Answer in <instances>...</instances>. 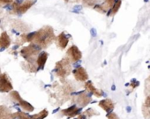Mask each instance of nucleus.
<instances>
[{"instance_id":"7","label":"nucleus","mask_w":150,"mask_h":119,"mask_svg":"<svg viewBox=\"0 0 150 119\" xmlns=\"http://www.w3.org/2000/svg\"><path fill=\"white\" fill-rule=\"evenodd\" d=\"M13 90V84L6 73L0 74V92L8 93Z\"/></svg>"},{"instance_id":"17","label":"nucleus","mask_w":150,"mask_h":119,"mask_svg":"<svg viewBox=\"0 0 150 119\" xmlns=\"http://www.w3.org/2000/svg\"><path fill=\"white\" fill-rule=\"evenodd\" d=\"M142 110H143V114H144L145 117L150 119V95H148L146 97V99L144 102Z\"/></svg>"},{"instance_id":"6","label":"nucleus","mask_w":150,"mask_h":119,"mask_svg":"<svg viewBox=\"0 0 150 119\" xmlns=\"http://www.w3.org/2000/svg\"><path fill=\"white\" fill-rule=\"evenodd\" d=\"M72 101L75 102L77 105H79L80 107L83 108V107H85L90 103L91 97L85 91H81L76 96H74L72 98Z\"/></svg>"},{"instance_id":"16","label":"nucleus","mask_w":150,"mask_h":119,"mask_svg":"<svg viewBox=\"0 0 150 119\" xmlns=\"http://www.w3.org/2000/svg\"><path fill=\"white\" fill-rule=\"evenodd\" d=\"M99 106L106 112L110 113V111L114 108V102L110 99H103L99 102Z\"/></svg>"},{"instance_id":"4","label":"nucleus","mask_w":150,"mask_h":119,"mask_svg":"<svg viewBox=\"0 0 150 119\" xmlns=\"http://www.w3.org/2000/svg\"><path fill=\"white\" fill-rule=\"evenodd\" d=\"M36 2V0H25L22 3L15 2L12 6V12L16 15H22L28 12Z\"/></svg>"},{"instance_id":"28","label":"nucleus","mask_w":150,"mask_h":119,"mask_svg":"<svg viewBox=\"0 0 150 119\" xmlns=\"http://www.w3.org/2000/svg\"><path fill=\"white\" fill-rule=\"evenodd\" d=\"M107 117H108V119H119V117L117 116V114H115V113H109L108 115H107Z\"/></svg>"},{"instance_id":"30","label":"nucleus","mask_w":150,"mask_h":119,"mask_svg":"<svg viewBox=\"0 0 150 119\" xmlns=\"http://www.w3.org/2000/svg\"><path fill=\"white\" fill-rule=\"evenodd\" d=\"M146 82L149 83V84L146 85V91H150V77H149V79L146 80ZM147 93H149V92H147Z\"/></svg>"},{"instance_id":"27","label":"nucleus","mask_w":150,"mask_h":119,"mask_svg":"<svg viewBox=\"0 0 150 119\" xmlns=\"http://www.w3.org/2000/svg\"><path fill=\"white\" fill-rule=\"evenodd\" d=\"M13 0H0V6L9 5V4L13 3Z\"/></svg>"},{"instance_id":"9","label":"nucleus","mask_w":150,"mask_h":119,"mask_svg":"<svg viewBox=\"0 0 150 119\" xmlns=\"http://www.w3.org/2000/svg\"><path fill=\"white\" fill-rule=\"evenodd\" d=\"M114 3H115V0H104L103 4L96 5L95 6V10L97 11L100 13H105L109 10L111 9V7L113 6Z\"/></svg>"},{"instance_id":"31","label":"nucleus","mask_w":150,"mask_h":119,"mask_svg":"<svg viewBox=\"0 0 150 119\" xmlns=\"http://www.w3.org/2000/svg\"><path fill=\"white\" fill-rule=\"evenodd\" d=\"M64 1H65L66 3H68V2H69V0H64Z\"/></svg>"},{"instance_id":"26","label":"nucleus","mask_w":150,"mask_h":119,"mask_svg":"<svg viewBox=\"0 0 150 119\" xmlns=\"http://www.w3.org/2000/svg\"><path fill=\"white\" fill-rule=\"evenodd\" d=\"M85 114V115H88V116H89V117H91L92 115H99V113L97 112V111H96L95 109H93V108H88V109H87L85 112H84Z\"/></svg>"},{"instance_id":"23","label":"nucleus","mask_w":150,"mask_h":119,"mask_svg":"<svg viewBox=\"0 0 150 119\" xmlns=\"http://www.w3.org/2000/svg\"><path fill=\"white\" fill-rule=\"evenodd\" d=\"M76 1H81L88 6H96L97 3L103 1V0H76Z\"/></svg>"},{"instance_id":"20","label":"nucleus","mask_w":150,"mask_h":119,"mask_svg":"<svg viewBox=\"0 0 150 119\" xmlns=\"http://www.w3.org/2000/svg\"><path fill=\"white\" fill-rule=\"evenodd\" d=\"M48 114H49L48 110L47 109H43V110H42L41 112H39L37 114L30 115V117H31V119H44L45 117H47Z\"/></svg>"},{"instance_id":"29","label":"nucleus","mask_w":150,"mask_h":119,"mask_svg":"<svg viewBox=\"0 0 150 119\" xmlns=\"http://www.w3.org/2000/svg\"><path fill=\"white\" fill-rule=\"evenodd\" d=\"M75 119H86V115L84 114H80L79 116L77 118H75Z\"/></svg>"},{"instance_id":"14","label":"nucleus","mask_w":150,"mask_h":119,"mask_svg":"<svg viewBox=\"0 0 150 119\" xmlns=\"http://www.w3.org/2000/svg\"><path fill=\"white\" fill-rule=\"evenodd\" d=\"M85 89L88 92H89L91 94H93V95H95V96H96L98 98L102 97L103 94L101 90H99V89H97V88L95 87L94 84L91 81H88V82L85 83Z\"/></svg>"},{"instance_id":"24","label":"nucleus","mask_w":150,"mask_h":119,"mask_svg":"<svg viewBox=\"0 0 150 119\" xmlns=\"http://www.w3.org/2000/svg\"><path fill=\"white\" fill-rule=\"evenodd\" d=\"M15 115H16V118H18V119H31V117L28 114L22 112V111H18L15 114Z\"/></svg>"},{"instance_id":"1","label":"nucleus","mask_w":150,"mask_h":119,"mask_svg":"<svg viewBox=\"0 0 150 119\" xmlns=\"http://www.w3.org/2000/svg\"><path fill=\"white\" fill-rule=\"evenodd\" d=\"M53 28L50 26H44L38 31L28 35L27 42L35 44L41 49H47L55 40Z\"/></svg>"},{"instance_id":"15","label":"nucleus","mask_w":150,"mask_h":119,"mask_svg":"<svg viewBox=\"0 0 150 119\" xmlns=\"http://www.w3.org/2000/svg\"><path fill=\"white\" fill-rule=\"evenodd\" d=\"M11 44V39L7 34V32H3L0 35V49H6Z\"/></svg>"},{"instance_id":"2","label":"nucleus","mask_w":150,"mask_h":119,"mask_svg":"<svg viewBox=\"0 0 150 119\" xmlns=\"http://www.w3.org/2000/svg\"><path fill=\"white\" fill-rule=\"evenodd\" d=\"M40 50L41 49L38 48L35 44L31 43L28 47H25L21 50V55L23 56L26 62L30 64H35L36 56L40 54Z\"/></svg>"},{"instance_id":"10","label":"nucleus","mask_w":150,"mask_h":119,"mask_svg":"<svg viewBox=\"0 0 150 119\" xmlns=\"http://www.w3.org/2000/svg\"><path fill=\"white\" fill-rule=\"evenodd\" d=\"M81 108L77 107L76 105H72L65 109L61 110V114L67 117H74L81 114Z\"/></svg>"},{"instance_id":"32","label":"nucleus","mask_w":150,"mask_h":119,"mask_svg":"<svg viewBox=\"0 0 150 119\" xmlns=\"http://www.w3.org/2000/svg\"><path fill=\"white\" fill-rule=\"evenodd\" d=\"M144 2H148V0H144Z\"/></svg>"},{"instance_id":"11","label":"nucleus","mask_w":150,"mask_h":119,"mask_svg":"<svg viewBox=\"0 0 150 119\" xmlns=\"http://www.w3.org/2000/svg\"><path fill=\"white\" fill-rule=\"evenodd\" d=\"M55 40H56L57 47L60 49H64L69 42V37L65 35L64 32H63L59 35H57L55 38Z\"/></svg>"},{"instance_id":"8","label":"nucleus","mask_w":150,"mask_h":119,"mask_svg":"<svg viewBox=\"0 0 150 119\" xmlns=\"http://www.w3.org/2000/svg\"><path fill=\"white\" fill-rule=\"evenodd\" d=\"M72 74H73L75 80L80 82H85L88 79V74L86 69L83 68L82 66L77 67L75 70H73Z\"/></svg>"},{"instance_id":"13","label":"nucleus","mask_w":150,"mask_h":119,"mask_svg":"<svg viewBox=\"0 0 150 119\" xmlns=\"http://www.w3.org/2000/svg\"><path fill=\"white\" fill-rule=\"evenodd\" d=\"M48 56H49V54L45 51H42L41 52L38 56H37V58H36V61H35V64H36V66L38 69H44V66H45V64L47 62V59H48Z\"/></svg>"},{"instance_id":"19","label":"nucleus","mask_w":150,"mask_h":119,"mask_svg":"<svg viewBox=\"0 0 150 119\" xmlns=\"http://www.w3.org/2000/svg\"><path fill=\"white\" fill-rule=\"evenodd\" d=\"M13 27L17 28L20 31H28L29 29L28 26L27 24H25L24 22H22L21 20H13Z\"/></svg>"},{"instance_id":"21","label":"nucleus","mask_w":150,"mask_h":119,"mask_svg":"<svg viewBox=\"0 0 150 119\" xmlns=\"http://www.w3.org/2000/svg\"><path fill=\"white\" fill-rule=\"evenodd\" d=\"M120 5H121V0H117V1H115L113 6L111 7V9L110 10L109 12V16L110 15H115L117 13V12L118 11L119 7H120Z\"/></svg>"},{"instance_id":"22","label":"nucleus","mask_w":150,"mask_h":119,"mask_svg":"<svg viewBox=\"0 0 150 119\" xmlns=\"http://www.w3.org/2000/svg\"><path fill=\"white\" fill-rule=\"evenodd\" d=\"M10 97H11V99L14 101V102H16V103H18L22 98L21 97V95H20V94L17 92V91H12L11 93H10Z\"/></svg>"},{"instance_id":"12","label":"nucleus","mask_w":150,"mask_h":119,"mask_svg":"<svg viewBox=\"0 0 150 119\" xmlns=\"http://www.w3.org/2000/svg\"><path fill=\"white\" fill-rule=\"evenodd\" d=\"M0 119H16V115L7 107L0 105Z\"/></svg>"},{"instance_id":"25","label":"nucleus","mask_w":150,"mask_h":119,"mask_svg":"<svg viewBox=\"0 0 150 119\" xmlns=\"http://www.w3.org/2000/svg\"><path fill=\"white\" fill-rule=\"evenodd\" d=\"M27 37H28V35H26V34L21 35L17 39V41H16L17 44H18V45H21V44L25 43V42H27Z\"/></svg>"},{"instance_id":"18","label":"nucleus","mask_w":150,"mask_h":119,"mask_svg":"<svg viewBox=\"0 0 150 119\" xmlns=\"http://www.w3.org/2000/svg\"><path fill=\"white\" fill-rule=\"evenodd\" d=\"M18 103L21 106V108L22 109H24L25 111H27V112H33L34 109H35V108L32 106V104H30L28 101H25L23 99H21Z\"/></svg>"},{"instance_id":"3","label":"nucleus","mask_w":150,"mask_h":119,"mask_svg":"<svg viewBox=\"0 0 150 119\" xmlns=\"http://www.w3.org/2000/svg\"><path fill=\"white\" fill-rule=\"evenodd\" d=\"M55 73L59 78H66L71 73V65L67 57L62 58L60 61L57 62L55 67Z\"/></svg>"},{"instance_id":"5","label":"nucleus","mask_w":150,"mask_h":119,"mask_svg":"<svg viewBox=\"0 0 150 119\" xmlns=\"http://www.w3.org/2000/svg\"><path fill=\"white\" fill-rule=\"evenodd\" d=\"M66 56H67L66 57L69 59L70 62L71 64H74V63H77L78 61L81 60V56H82V53L77 46L72 45L66 51Z\"/></svg>"},{"instance_id":"33","label":"nucleus","mask_w":150,"mask_h":119,"mask_svg":"<svg viewBox=\"0 0 150 119\" xmlns=\"http://www.w3.org/2000/svg\"><path fill=\"white\" fill-rule=\"evenodd\" d=\"M0 74H1V69H0Z\"/></svg>"}]
</instances>
